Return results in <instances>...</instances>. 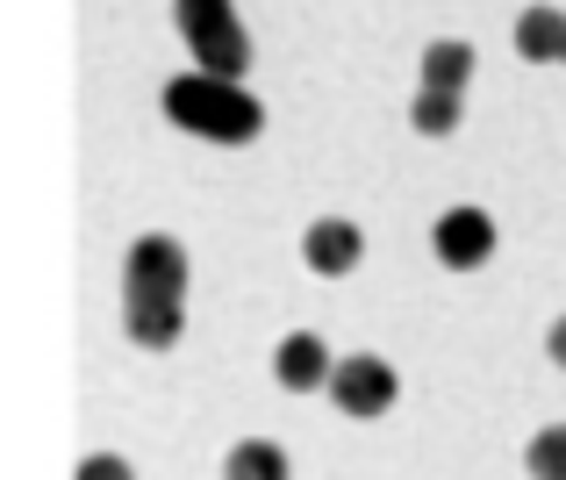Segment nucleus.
<instances>
[{
    "instance_id": "1",
    "label": "nucleus",
    "mask_w": 566,
    "mask_h": 480,
    "mask_svg": "<svg viewBox=\"0 0 566 480\" xmlns=\"http://www.w3.org/2000/svg\"><path fill=\"white\" fill-rule=\"evenodd\" d=\"M123 330L144 352H172L187 330V244L180 237H137L123 259Z\"/></svg>"
},
{
    "instance_id": "2",
    "label": "nucleus",
    "mask_w": 566,
    "mask_h": 480,
    "mask_svg": "<svg viewBox=\"0 0 566 480\" xmlns=\"http://www.w3.org/2000/svg\"><path fill=\"white\" fill-rule=\"evenodd\" d=\"M166 115L187 129V137L208 144H251L265 129V108L244 94L237 80H208V72H187V80H166Z\"/></svg>"
},
{
    "instance_id": "3",
    "label": "nucleus",
    "mask_w": 566,
    "mask_h": 480,
    "mask_svg": "<svg viewBox=\"0 0 566 480\" xmlns=\"http://www.w3.org/2000/svg\"><path fill=\"white\" fill-rule=\"evenodd\" d=\"M172 22L193 51V72H208V80H244L251 72V36L230 0H172Z\"/></svg>"
},
{
    "instance_id": "4",
    "label": "nucleus",
    "mask_w": 566,
    "mask_h": 480,
    "mask_svg": "<svg viewBox=\"0 0 566 480\" xmlns=\"http://www.w3.org/2000/svg\"><path fill=\"white\" fill-rule=\"evenodd\" d=\"M395 395H401V387H395V366L374 358V352H352L345 366L331 373V401L345 416H387V409H395Z\"/></svg>"
},
{
    "instance_id": "5",
    "label": "nucleus",
    "mask_w": 566,
    "mask_h": 480,
    "mask_svg": "<svg viewBox=\"0 0 566 480\" xmlns=\"http://www.w3.org/2000/svg\"><path fill=\"white\" fill-rule=\"evenodd\" d=\"M430 251H438V265H452V273L488 265V251H495V216H488V208H444L438 230H430Z\"/></svg>"
},
{
    "instance_id": "6",
    "label": "nucleus",
    "mask_w": 566,
    "mask_h": 480,
    "mask_svg": "<svg viewBox=\"0 0 566 480\" xmlns=\"http://www.w3.org/2000/svg\"><path fill=\"white\" fill-rule=\"evenodd\" d=\"M331 373H337V358H331V344H323L316 330H294V337H280L273 380L287 387V395H316V387H331Z\"/></svg>"
},
{
    "instance_id": "7",
    "label": "nucleus",
    "mask_w": 566,
    "mask_h": 480,
    "mask_svg": "<svg viewBox=\"0 0 566 480\" xmlns=\"http://www.w3.org/2000/svg\"><path fill=\"white\" fill-rule=\"evenodd\" d=\"M302 259H308V273H323V280H345L352 265L366 259V237H359V222H337V216L308 222V237H302Z\"/></svg>"
},
{
    "instance_id": "8",
    "label": "nucleus",
    "mask_w": 566,
    "mask_h": 480,
    "mask_svg": "<svg viewBox=\"0 0 566 480\" xmlns=\"http://www.w3.org/2000/svg\"><path fill=\"white\" fill-rule=\"evenodd\" d=\"M516 58L524 65H566V14L545 8V0L516 14Z\"/></svg>"
},
{
    "instance_id": "9",
    "label": "nucleus",
    "mask_w": 566,
    "mask_h": 480,
    "mask_svg": "<svg viewBox=\"0 0 566 480\" xmlns=\"http://www.w3.org/2000/svg\"><path fill=\"white\" fill-rule=\"evenodd\" d=\"M467 80H473V43L438 36L423 51V86H438V94H467Z\"/></svg>"
},
{
    "instance_id": "10",
    "label": "nucleus",
    "mask_w": 566,
    "mask_h": 480,
    "mask_svg": "<svg viewBox=\"0 0 566 480\" xmlns=\"http://www.w3.org/2000/svg\"><path fill=\"white\" fill-rule=\"evenodd\" d=\"M222 480H287V452H280L273 438H244L222 459Z\"/></svg>"
},
{
    "instance_id": "11",
    "label": "nucleus",
    "mask_w": 566,
    "mask_h": 480,
    "mask_svg": "<svg viewBox=\"0 0 566 480\" xmlns=\"http://www.w3.org/2000/svg\"><path fill=\"white\" fill-rule=\"evenodd\" d=\"M409 123L423 129V137H452V129H459V94H438V86H423V94L409 101Z\"/></svg>"
},
{
    "instance_id": "12",
    "label": "nucleus",
    "mask_w": 566,
    "mask_h": 480,
    "mask_svg": "<svg viewBox=\"0 0 566 480\" xmlns=\"http://www.w3.org/2000/svg\"><path fill=\"white\" fill-rule=\"evenodd\" d=\"M524 467H531V480H566V424L538 430V438L524 445Z\"/></svg>"
},
{
    "instance_id": "13",
    "label": "nucleus",
    "mask_w": 566,
    "mask_h": 480,
    "mask_svg": "<svg viewBox=\"0 0 566 480\" xmlns=\"http://www.w3.org/2000/svg\"><path fill=\"white\" fill-rule=\"evenodd\" d=\"M72 480H137V473H129V459L94 452V459H80V473H72Z\"/></svg>"
},
{
    "instance_id": "14",
    "label": "nucleus",
    "mask_w": 566,
    "mask_h": 480,
    "mask_svg": "<svg viewBox=\"0 0 566 480\" xmlns=\"http://www.w3.org/2000/svg\"><path fill=\"white\" fill-rule=\"evenodd\" d=\"M545 352H553V366H566V316L545 330Z\"/></svg>"
}]
</instances>
